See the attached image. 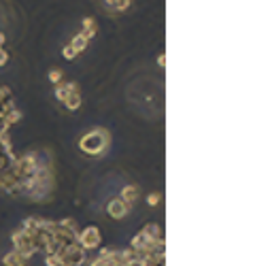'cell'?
<instances>
[{"instance_id": "1", "label": "cell", "mask_w": 270, "mask_h": 266, "mask_svg": "<svg viewBox=\"0 0 270 266\" xmlns=\"http://www.w3.org/2000/svg\"><path fill=\"white\" fill-rule=\"evenodd\" d=\"M109 143H111V137L107 130L94 128L79 139V149L87 153V156H100V153L109 149Z\"/></svg>"}, {"instance_id": "2", "label": "cell", "mask_w": 270, "mask_h": 266, "mask_svg": "<svg viewBox=\"0 0 270 266\" xmlns=\"http://www.w3.org/2000/svg\"><path fill=\"white\" fill-rule=\"evenodd\" d=\"M13 247H15V251L17 253H21L26 260H30L34 253H37V243H34V239H32V234H28L26 230H17V232H13Z\"/></svg>"}, {"instance_id": "3", "label": "cell", "mask_w": 270, "mask_h": 266, "mask_svg": "<svg viewBox=\"0 0 270 266\" xmlns=\"http://www.w3.org/2000/svg\"><path fill=\"white\" fill-rule=\"evenodd\" d=\"M100 243H102V234L96 226H87V228L77 232V245L81 247V249H85V251L98 249Z\"/></svg>"}, {"instance_id": "4", "label": "cell", "mask_w": 270, "mask_h": 266, "mask_svg": "<svg viewBox=\"0 0 270 266\" xmlns=\"http://www.w3.org/2000/svg\"><path fill=\"white\" fill-rule=\"evenodd\" d=\"M58 258L62 260L66 266H83L87 262V251L85 249H81V247L77 243H70L66 245L60 253H56Z\"/></svg>"}, {"instance_id": "5", "label": "cell", "mask_w": 270, "mask_h": 266, "mask_svg": "<svg viewBox=\"0 0 270 266\" xmlns=\"http://www.w3.org/2000/svg\"><path fill=\"white\" fill-rule=\"evenodd\" d=\"M132 206L130 205H126L121 198H111L109 200V205H107V213L113 220H124V217L130 213Z\"/></svg>"}, {"instance_id": "6", "label": "cell", "mask_w": 270, "mask_h": 266, "mask_svg": "<svg viewBox=\"0 0 270 266\" xmlns=\"http://www.w3.org/2000/svg\"><path fill=\"white\" fill-rule=\"evenodd\" d=\"M119 198L124 200L126 205H130V206H132V205L138 200V185H132V183H130V185L121 187V196H119Z\"/></svg>"}, {"instance_id": "7", "label": "cell", "mask_w": 270, "mask_h": 266, "mask_svg": "<svg viewBox=\"0 0 270 266\" xmlns=\"http://www.w3.org/2000/svg\"><path fill=\"white\" fill-rule=\"evenodd\" d=\"M143 232L149 236V239H154L155 243H164V230H162L160 224H147L143 228Z\"/></svg>"}, {"instance_id": "8", "label": "cell", "mask_w": 270, "mask_h": 266, "mask_svg": "<svg viewBox=\"0 0 270 266\" xmlns=\"http://www.w3.org/2000/svg\"><path fill=\"white\" fill-rule=\"evenodd\" d=\"M2 266H28V260L21 256V253H17L15 249L9 251L7 256L2 258Z\"/></svg>"}, {"instance_id": "9", "label": "cell", "mask_w": 270, "mask_h": 266, "mask_svg": "<svg viewBox=\"0 0 270 266\" xmlns=\"http://www.w3.org/2000/svg\"><path fill=\"white\" fill-rule=\"evenodd\" d=\"M64 106H66L68 111H77L79 106H81V94H79V92L68 94V96L64 98Z\"/></svg>"}, {"instance_id": "10", "label": "cell", "mask_w": 270, "mask_h": 266, "mask_svg": "<svg viewBox=\"0 0 270 266\" xmlns=\"http://www.w3.org/2000/svg\"><path fill=\"white\" fill-rule=\"evenodd\" d=\"M87 43H90V39H87L85 34H77V37L70 41V47L75 49V53H81L87 47Z\"/></svg>"}, {"instance_id": "11", "label": "cell", "mask_w": 270, "mask_h": 266, "mask_svg": "<svg viewBox=\"0 0 270 266\" xmlns=\"http://www.w3.org/2000/svg\"><path fill=\"white\" fill-rule=\"evenodd\" d=\"M83 26H85V30L81 32V34H85L87 39H92L94 34H96V21H94L92 17H90V20H85V21H83Z\"/></svg>"}, {"instance_id": "12", "label": "cell", "mask_w": 270, "mask_h": 266, "mask_svg": "<svg viewBox=\"0 0 270 266\" xmlns=\"http://www.w3.org/2000/svg\"><path fill=\"white\" fill-rule=\"evenodd\" d=\"M49 81H51V83H62V70L60 68H54V70H51V73H49Z\"/></svg>"}, {"instance_id": "13", "label": "cell", "mask_w": 270, "mask_h": 266, "mask_svg": "<svg viewBox=\"0 0 270 266\" xmlns=\"http://www.w3.org/2000/svg\"><path fill=\"white\" fill-rule=\"evenodd\" d=\"M160 200H162V196H160V194H149V196H147V205H149V206H155V205H160Z\"/></svg>"}, {"instance_id": "14", "label": "cell", "mask_w": 270, "mask_h": 266, "mask_svg": "<svg viewBox=\"0 0 270 266\" xmlns=\"http://www.w3.org/2000/svg\"><path fill=\"white\" fill-rule=\"evenodd\" d=\"M87 266H111V262H107V260H102V258H94V260H90V264Z\"/></svg>"}, {"instance_id": "15", "label": "cell", "mask_w": 270, "mask_h": 266, "mask_svg": "<svg viewBox=\"0 0 270 266\" xmlns=\"http://www.w3.org/2000/svg\"><path fill=\"white\" fill-rule=\"evenodd\" d=\"M64 58H66V60H73V58L75 56H77V53H75V49H73V47H70V45H66V47H64Z\"/></svg>"}, {"instance_id": "16", "label": "cell", "mask_w": 270, "mask_h": 266, "mask_svg": "<svg viewBox=\"0 0 270 266\" xmlns=\"http://www.w3.org/2000/svg\"><path fill=\"white\" fill-rule=\"evenodd\" d=\"M7 60H9V56H7V51H0V66H4V64H7Z\"/></svg>"}, {"instance_id": "17", "label": "cell", "mask_w": 270, "mask_h": 266, "mask_svg": "<svg viewBox=\"0 0 270 266\" xmlns=\"http://www.w3.org/2000/svg\"><path fill=\"white\" fill-rule=\"evenodd\" d=\"M2 43H4V34L0 32V47H2Z\"/></svg>"}, {"instance_id": "18", "label": "cell", "mask_w": 270, "mask_h": 266, "mask_svg": "<svg viewBox=\"0 0 270 266\" xmlns=\"http://www.w3.org/2000/svg\"><path fill=\"white\" fill-rule=\"evenodd\" d=\"M0 51H2V47H0Z\"/></svg>"}, {"instance_id": "19", "label": "cell", "mask_w": 270, "mask_h": 266, "mask_svg": "<svg viewBox=\"0 0 270 266\" xmlns=\"http://www.w3.org/2000/svg\"><path fill=\"white\" fill-rule=\"evenodd\" d=\"M160 266H164V264H160Z\"/></svg>"}, {"instance_id": "20", "label": "cell", "mask_w": 270, "mask_h": 266, "mask_svg": "<svg viewBox=\"0 0 270 266\" xmlns=\"http://www.w3.org/2000/svg\"><path fill=\"white\" fill-rule=\"evenodd\" d=\"M64 266H66V264H64Z\"/></svg>"}]
</instances>
